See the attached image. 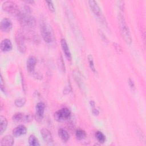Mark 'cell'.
<instances>
[{
    "label": "cell",
    "mask_w": 146,
    "mask_h": 146,
    "mask_svg": "<svg viewBox=\"0 0 146 146\" xmlns=\"http://www.w3.org/2000/svg\"><path fill=\"white\" fill-rule=\"evenodd\" d=\"M28 6H26L25 12L20 11L18 16V19L21 25L27 28H32L35 25V19L34 17L30 14V9Z\"/></svg>",
    "instance_id": "1"
},
{
    "label": "cell",
    "mask_w": 146,
    "mask_h": 146,
    "mask_svg": "<svg viewBox=\"0 0 146 146\" xmlns=\"http://www.w3.org/2000/svg\"><path fill=\"white\" fill-rule=\"evenodd\" d=\"M40 30L42 38L46 43H51L53 40V35L50 26L44 19H42L40 22Z\"/></svg>",
    "instance_id": "2"
},
{
    "label": "cell",
    "mask_w": 146,
    "mask_h": 146,
    "mask_svg": "<svg viewBox=\"0 0 146 146\" xmlns=\"http://www.w3.org/2000/svg\"><path fill=\"white\" fill-rule=\"evenodd\" d=\"M119 22L120 25V29L121 30V34L125 42L128 44H131L132 42V38L131 35V33L127 26L125 21L124 19V16L121 14H119Z\"/></svg>",
    "instance_id": "3"
},
{
    "label": "cell",
    "mask_w": 146,
    "mask_h": 146,
    "mask_svg": "<svg viewBox=\"0 0 146 146\" xmlns=\"http://www.w3.org/2000/svg\"><path fill=\"white\" fill-rule=\"evenodd\" d=\"M88 5L90 6V9L92 11L94 15L96 17V18L99 20V21L104 26H107V24L106 18L100 8V7L99 6L98 3L95 1H89Z\"/></svg>",
    "instance_id": "4"
},
{
    "label": "cell",
    "mask_w": 146,
    "mask_h": 146,
    "mask_svg": "<svg viewBox=\"0 0 146 146\" xmlns=\"http://www.w3.org/2000/svg\"><path fill=\"white\" fill-rule=\"evenodd\" d=\"M2 7L4 11L8 13L9 14L17 16L18 17L20 13V10H19L17 5L12 1H5L2 3Z\"/></svg>",
    "instance_id": "5"
},
{
    "label": "cell",
    "mask_w": 146,
    "mask_h": 146,
    "mask_svg": "<svg viewBox=\"0 0 146 146\" xmlns=\"http://www.w3.org/2000/svg\"><path fill=\"white\" fill-rule=\"evenodd\" d=\"M15 39L18 50L21 53H25L26 50V47L25 45V38L23 33L20 30H18L15 33Z\"/></svg>",
    "instance_id": "6"
},
{
    "label": "cell",
    "mask_w": 146,
    "mask_h": 146,
    "mask_svg": "<svg viewBox=\"0 0 146 146\" xmlns=\"http://www.w3.org/2000/svg\"><path fill=\"white\" fill-rule=\"evenodd\" d=\"M70 115V110L68 108H63L54 113V118L58 121H62L68 119Z\"/></svg>",
    "instance_id": "7"
},
{
    "label": "cell",
    "mask_w": 146,
    "mask_h": 146,
    "mask_svg": "<svg viewBox=\"0 0 146 146\" xmlns=\"http://www.w3.org/2000/svg\"><path fill=\"white\" fill-rule=\"evenodd\" d=\"M45 109V105L43 102H39L35 107V119L38 121H42Z\"/></svg>",
    "instance_id": "8"
},
{
    "label": "cell",
    "mask_w": 146,
    "mask_h": 146,
    "mask_svg": "<svg viewBox=\"0 0 146 146\" xmlns=\"http://www.w3.org/2000/svg\"><path fill=\"white\" fill-rule=\"evenodd\" d=\"M33 120V116L30 114L23 115L22 113H17L13 116V120L15 122H29Z\"/></svg>",
    "instance_id": "9"
},
{
    "label": "cell",
    "mask_w": 146,
    "mask_h": 146,
    "mask_svg": "<svg viewBox=\"0 0 146 146\" xmlns=\"http://www.w3.org/2000/svg\"><path fill=\"white\" fill-rule=\"evenodd\" d=\"M40 133L42 137V139L45 143L47 145H52L53 144V138L49 130L46 128H42L40 131Z\"/></svg>",
    "instance_id": "10"
},
{
    "label": "cell",
    "mask_w": 146,
    "mask_h": 146,
    "mask_svg": "<svg viewBox=\"0 0 146 146\" xmlns=\"http://www.w3.org/2000/svg\"><path fill=\"white\" fill-rule=\"evenodd\" d=\"M13 23L8 18H3L0 23V28L3 32H9L12 29Z\"/></svg>",
    "instance_id": "11"
},
{
    "label": "cell",
    "mask_w": 146,
    "mask_h": 146,
    "mask_svg": "<svg viewBox=\"0 0 146 146\" xmlns=\"http://www.w3.org/2000/svg\"><path fill=\"white\" fill-rule=\"evenodd\" d=\"M36 63V59L33 56H30L26 62V68L27 71L30 73H34Z\"/></svg>",
    "instance_id": "12"
},
{
    "label": "cell",
    "mask_w": 146,
    "mask_h": 146,
    "mask_svg": "<svg viewBox=\"0 0 146 146\" xmlns=\"http://www.w3.org/2000/svg\"><path fill=\"white\" fill-rule=\"evenodd\" d=\"M60 44H61L62 48L63 50V52L64 53V55H65L66 58L68 60H71V52L70 51V48L68 47V46L66 40L64 38L61 39Z\"/></svg>",
    "instance_id": "13"
},
{
    "label": "cell",
    "mask_w": 146,
    "mask_h": 146,
    "mask_svg": "<svg viewBox=\"0 0 146 146\" xmlns=\"http://www.w3.org/2000/svg\"><path fill=\"white\" fill-rule=\"evenodd\" d=\"M27 128L23 125H19L13 131V134L15 137H19L26 133Z\"/></svg>",
    "instance_id": "14"
},
{
    "label": "cell",
    "mask_w": 146,
    "mask_h": 146,
    "mask_svg": "<svg viewBox=\"0 0 146 146\" xmlns=\"http://www.w3.org/2000/svg\"><path fill=\"white\" fill-rule=\"evenodd\" d=\"M1 50L3 52H7L12 49L13 46L10 39H5L1 41L0 45Z\"/></svg>",
    "instance_id": "15"
},
{
    "label": "cell",
    "mask_w": 146,
    "mask_h": 146,
    "mask_svg": "<svg viewBox=\"0 0 146 146\" xmlns=\"http://www.w3.org/2000/svg\"><path fill=\"white\" fill-rule=\"evenodd\" d=\"M14 143V138L11 135H6L1 139L0 145L1 146H11L13 145Z\"/></svg>",
    "instance_id": "16"
},
{
    "label": "cell",
    "mask_w": 146,
    "mask_h": 146,
    "mask_svg": "<svg viewBox=\"0 0 146 146\" xmlns=\"http://www.w3.org/2000/svg\"><path fill=\"white\" fill-rule=\"evenodd\" d=\"M58 135L60 138L64 142H66L69 140L70 135L67 131L63 128H60L58 130Z\"/></svg>",
    "instance_id": "17"
},
{
    "label": "cell",
    "mask_w": 146,
    "mask_h": 146,
    "mask_svg": "<svg viewBox=\"0 0 146 146\" xmlns=\"http://www.w3.org/2000/svg\"><path fill=\"white\" fill-rule=\"evenodd\" d=\"M7 126V121L6 117L3 116H0V132L2 135L6 129Z\"/></svg>",
    "instance_id": "18"
},
{
    "label": "cell",
    "mask_w": 146,
    "mask_h": 146,
    "mask_svg": "<svg viewBox=\"0 0 146 146\" xmlns=\"http://www.w3.org/2000/svg\"><path fill=\"white\" fill-rule=\"evenodd\" d=\"M29 145L31 146H38L40 145L38 141V140L34 135H31L29 136Z\"/></svg>",
    "instance_id": "19"
},
{
    "label": "cell",
    "mask_w": 146,
    "mask_h": 146,
    "mask_svg": "<svg viewBox=\"0 0 146 146\" xmlns=\"http://www.w3.org/2000/svg\"><path fill=\"white\" fill-rule=\"evenodd\" d=\"M75 136H76L77 139L81 140L86 137V133L84 130H83L82 129H78L76 131Z\"/></svg>",
    "instance_id": "20"
},
{
    "label": "cell",
    "mask_w": 146,
    "mask_h": 146,
    "mask_svg": "<svg viewBox=\"0 0 146 146\" xmlns=\"http://www.w3.org/2000/svg\"><path fill=\"white\" fill-rule=\"evenodd\" d=\"M95 137L97 140L100 143H103L106 141V136L100 131L96 132Z\"/></svg>",
    "instance_id": "21"
},
{
    "label": "cell",
    "mask_w": 146,
    "mask_h": 146,
    "mask_svg": "<svg viewBox=\"0 0 146 146\" xmlns=\"http://www.w3.org/2000/svg\"><path fill=\"white\" fill-rule=\"evenodd\" d=\"M26 101V100L25 98H19L15 100L14 104L18 107H21L25 105Z\"/></svg>",
    "instance_id": "22"
},
{
    "label": "cell",
    "mask_w": 146,
    "mask_h": 146,
    "mask_svg": "<svg viewBox=\"0 0 146 146\" xmlns=\"http://www.w3.org/2000/svg\"><path fill=\"white\" fill-rule=\"evenodd\" d=\"M88 63H89L90 67L91 69L92 70V71L95 73L96 72V68L95 67V64H94V63L93 58H92L91 55H89L88 56Z\"/></svg>",
    "instance_id": "23"
},
{
    "label": "cell",
    "mask_w": 146,
    "mask_h": 146,
    "mask_svg": "<svg viewBox=\"0 0 146 146\" xmlns=\"http://www.w3.org/2000/svg\"><path fill=\"white\" fill-rule=\"evenodd\" d=\"M46 3H47V6H48L50 10L52 12H54L55 11V8H54V6L52 1H46Z\"/></svg>",
    "instance_id": "24"
},
{
    "label": "cell",
    "mask_w": 146,
    "mask_h": 146,
    "mask_svg": "<svg viewBox=\"0 0 146 146\" xmlns=\"http://www.w3.org/2000/svg\"><path fill=\"white\" fill-rule=\"evenodd\" d=\"M1 90L2 91H3V92H5V84L3 83V78L2 76V75L1 76Z\"/></svg>",
    "instance_id": "25"
},
{
    "label": "cell",
    "mask_w": 146,
    "mask_h": 146,
    "mask_svg": "<svg viewBox=\"0 0 146 146\" xmlns=\"http://www.w3.org/2000/svg\"><path fill=\"white\" fill-rule=\"evenodd\" d=\"M128 83H129V85L130 86V87L131 88L132 90H135V84L133 82V81L131 80V79H129V81H128Z\"/></svg>",
    "instance_id": "26"
},
{
    "label": "cell",
    "mask_w": 146,
    "mask_h": 146,
    "mask_svg": "<svg viewBox=\"0 0 146 146\" xmlns=\"http://www.w3.org/2000/svg\"><path fill=\"white\" fill-rule=\"evenodd\" d=\"M92 113H93V114H94V115H98L99 113V111H98L96 108H95V107H93V108H92Z\"/></svg>",
    "instance_id": "27"
},
{
    "label": "cell",
    "mask_w": 146,
    "mask_h": 146,
    "mask_svg": "<svg viewBox=\"0 0 146 146\" xmlns=\"http://www.w3.org/2000/svg\"><path fill=\"white\" fill-rule=\"evenodd\" d=\"M90 105H91V106L92 108L95 107V102H94V101H92V100L90 101Z\"/></svg>",
    "instance_id": "28"
}]
</instances>
